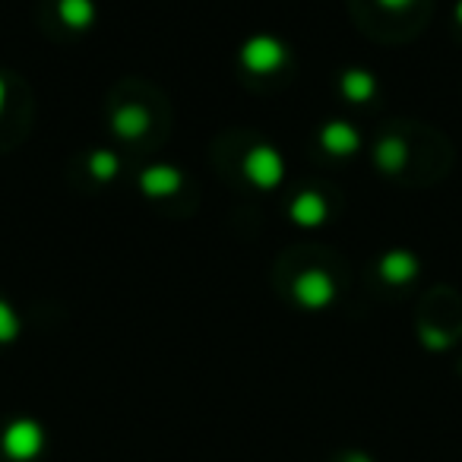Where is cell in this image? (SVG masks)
<instances>
[{"mask_svg": "<svg viewBox=\"0 0 462 462\" xmlns=\"http://www.w3.org/2000/svg\"><path fill=\"white\" fill-rule=\"evenodd\" d=\"M282 174H285L282 155L273 146H266V143L254 146L251 152L245 155V178L251 180L254 187H260V190H273V187L282 180Z\"/></svg>", "mask_w": 462, "mask_h": 462, "instance_id": "obj_1", "label": "cell"}, {"mask_svg": "<svg viewBox=\"0 0 462 462\" xmlns=\"http://www.w3.org/2000/svg\"><path fill=\"white\" fill-rule=\"evenodd\" d=\"M285 58H289V51L273 35H254L241 48V64L251 73H276L285 64Z\"/></svg>", "mask_w": 462, "mask_h": 462, "instance_id": "obj_2", "label": "cell"}, {"mask_svg": "<svg viewBox=\"0 0 462 462\" xmlns=\"http://www.w3.org/2000/svg\"><path fill=\"white\" fill-rule=\"evenodd\" d=\"M291 291H295V301L301 304V308H308V310H320V308H327V304L336 298V285H333V279H329L323 270H304L301 276L295 279V285H291Z\"/></svg>", "mask_w": 462, "mask_h": 462, "instance_id": "obj_3", "label": "cell"}, {"mask_svg": "<svg viewBox=\"0 0 462 462\" xmlns=\"http://www.w3.org/2000/svg\"><path fill=\"white\" fill-rule=\"evenodd\" d=\"M4 447L14 459H32L42 449V430L35 421H16L4 434Z\"/></svg>", "mask_w": 462, "mask_h": 462, "instance_id": "obj_4", "label": "cell"}, {"mask_svg": "<svg viewBox=\"0 0 462 462\" xmlns=\"http://www.w3.org/2000/svg\"><path fill=\"white\" fill-rule=\"evenodd\" d=\"M320 146L327 149L329 155H339V159H346V155L358 152L361 136H358V130H355L352 124L333 121V124H327V127L320 130Z\"/></svg>", "mask_w": 462, "mask_h": 462, "instance_id": "obj_5", "label": "cell"}, {"mask_svg": "<svg viewBox=\"0 0 462 462\" xmlns=\"http://www.w3.org/2000/svg\"><path fill=\"white\" fill-rule=\"evenodd\" d=\"M180 184H184V178H180V171L171 165H152L140 174V190L152 199L155 197H171V193L180 190Z\"/></svg>", "mask_w": 462, "mask_h": 462, "instance_id": "obj_6", "label": "cell"}, {"mask_svg": "<svg viewBox=\"0 0 462 462\" xmlns=\"http://www.w3.org/2000/svg\"><path fill=\"white\" fill-rule=\"evenodd\" d=\"M377 270H380V279H383V282L405 285L418 276V260H415V254H409V251H390L383 260H380Z\"/></svg>", "mask_w": 462, "mask_h": 462, "instance_id": "obj_7", "label": "cell"}, {"mask_svg": "<svg viewBox=\"0 0 462 462\" xmlns=\"http://www.w3.org/2000/svg\"><path fill=\"white\" fill-rule=\"evenodd\" d=\"M289 216H291V222L301 225V228H317V225L327 218V199H323L320 193L308 190V193H301V197H295Z\"/></svg>", "mask_w": 462, "mask_h": 462, "instance_id": "obj_8", "label": "cell"}, {"mask_svg": "<svg viewBox=\"0 0 462 462\" xmlns=\"http://www.w3.org/2000/svg\"><path fill=\"white\" fill-rule=\"evenodd\" d=\"M111 130H115L117 136H124V140L143 136L149 130L146 108H140V105H124V108H117L115 117H111Z\"/></svg>", "mask_w": 462, "mask_h": 462, "instance_id": "obj_9", "label": "cell"}, {"mask_svg": "<svg viewBox=\"0 0 462 462\" xmlns=\"http://www.w3.org/2000/svg\"><path fill=\"white\" fill-rule=\"evenodd\" d=\"M339 89L348 102H367V98L377 92V79L367 70H346L339 79Z\"/></svg>", "mask_w": 462, "mask_h": 462, "instance_id": "obj_10", "label": "cell"}, {"mask_svg": "<svg viewBox=\"0 0 462 462\" xmlns=\"http://www.w3.org/2000/svg\"><path fill=\"white\" fill-rule=\"evenodd\" d=\"M405 162H409V146L402 143V136H383V140L377 143V165L383 168V171H390V174L402 171Z\"/></svg>", "mask_w": 462, "mask_h": 462, "instance_id": "obj_11", "label": "cell"}, {"mask_svg": "<svg viewBox=\"0 0 462 462\" xmlns=\"http://www.w3.org/2000/svg\"><path fill=\"white\" fill-rule=\"evenodd\" d=\"M58 14L70 29H89L96 20V4L92 0H58Z\"/></svg>", "mask_w": 462, "mask_h": 462, "instance_id": "obj_12", "label": "cell"}, {"mask_svg": "<svg viewBox=\"0 0 462 462\" xmlns=\"http://www.w3.org/2000/svg\"><path fill=\"white\" fill-rule=\"evenodd\" d=\"M117 171H121V162H117L115 152H108V149H98V152H92L89 159V174L96 180H115Z\"/></svg>", "mask_w": 462, "mask_h": 462, "instance_id": "obj_13", "label": "cell"}, {"mask_svg": "<svg viewBox=\"0 0 462 462\" xmlns=\"http://www.w3.org/2000/svg\"><path fill=\"white\" fill-rule=\"evenodd\" d=\"M20 336V317L7 301H0V342H14Z\"/></svg>", "mask_w": 462, "mask_h": 462, "instance_id": "obj_14", "label": "cell"}, {"mask_svg": "<svg viewBox=\"0 0 462 462\" xmlns=\"http://www.w3.org/2000/svg\"><path fill=\"white\" fill-rule=\"evenodd\" d=\"M421 336H424V342H428V346L447 348V336H443L440 329H428V327H424V329H421Z\"/></svg>", "mask_w": 462, "mask_h": 462, "instance_id": "obj_15", "label": "cell"}, {"mask_svg": "<svg viewBox=\"0 0 462 462\" xmlns=\"http://www.w3.org/2000/svg\"><path fill=\"white\" fill-rule=\"evenodd\" d=\"M377 4H380L383 10H405V7L411 4V0H377Z\"/></svg>", "mask_w": 462, "mask_h": 462, "instance_id": "obj_16", "label": "cell"}, {"mask_svg": "<svg viewBox=\"0 0 462 462\" xmlns=\"http://www.w3.org/2000/svg\"><path fill=\"white\" fill-rule=\"evenodd\" d=\"M4 96H7V86H4V79H0V111H4Z\"/></svg>", "mask_w": 462, "mask_h": 462, "instance_id": "obj_17", "label": "cell"}, {"mask_svg": "<svg viewBox=\"0 0 462 462\" xmlns=\"http://www.w3.org/2000/svg\"><path fill=\"white\" fill-rule=\"evenodd\" d=\"M456 20H459V26H462V0L456 4Z\"/></svg>", "mask_w": 462, "mask_h": 462, "instance_id": "obj_18", "label": "cell"}]
</instances>
